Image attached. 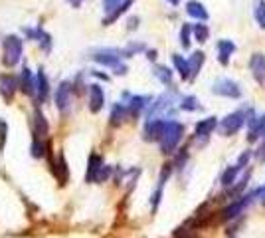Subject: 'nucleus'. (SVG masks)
I'll return each instance as SVG.
<instances>
[{"instance_id": "nucleus-31", "label": "nucleus", "mask_w": 265, "mask_h": 238, "mask_svg": "<svg viewBox=\"0 0 265 238\" xmlns=\"http://www.w3.org/2000/svg\"><path fill=\"white\" fill-rule=\"evenodd\" d=\"M32 155L34 157H42L44 155V145H42V141H38V137H36V141L32 145Z\"/></svg>"}, {"instance_id": "nucleus-27", "label": "nucleus", "mask_w": 265, "mask_h": 238, "mask_svg": "<svg viewBox=\"0 0 265 238\" xmlns=\"http://www.w3.org/2000/svg\"><path fill=\"white\" fill-rule=\"evenodd\" d=\"M192 32H194V36H196L198 42H206L208 36H210V30H208L206 24H196V26L192 28Z\"/></svg>"}, {"instance_id": "nucleus-25", "label": "nucleus", "mask_w": 265, "mask_h": 238, "mask_svg": "<svg viewBox=\"0 0 265 238\" xmlns=\"http://www.w3.org/2000/svg\"><path fill=\"white\" fill-rule=\"evenodd\" d=\"M240 165H234V167H230L224 175H222V184L224 186H230V184H234L236 182V177H238V173H240Z\"/></svg>"}, {"instance_id": "nucleus-15", "label": "nucleus", "mask_w": 265, "mask_h": 238, "mask_svg": "<svg viewBox=\"0 0 265 238\" xmlns=\"http://www.w3.org/2000/svg\"><path fill=\"white\" fill-rule=\"evenodd\" d=\"M101 165H103V161H101V157H99V155H91V157H89V167H87V175H85V178H87L89 182L97 178L99 171L103 169Z\"/></svg>"}, {"instance_id": "nucleus-20", "label": "nucleus", "mask_w": 265, "mask_h": 238, "mask_svg": "<svg viewBox=\"0 0 265 238\" xmlns=\"http://www.w3.org/2000/svg\"><path fill=\"white\" fill-rule=\"evenodd\" d=\"M172 62H174L176 70L180 72V78H182V80H188V78L192 76V74H190V66H188V60H184L182 56L174 54V56H172Z\"/></svg>"}, {"instance_id": "nucleus-32", "label": "nucleus", "mask_w": 265, "mask_h": 238, "mask_svg": "<svg viewBox=\"0 0 265 238\" xmlns=\"http://www.w3.org/2000/svg\"><path fill=\"white\" fill-rule=\"evenodd\" d=\"M6 131H8L6 123H4V121H0V149L4 147V137H6Z\"/></svg>"}, {"instance_id": "nucleus-34", "label": "nucleus", "mask_w": 265, "mask_h": 238, "mask_svg": "<svg viewBox=\"0 0 265 238\" xmlns=\"http://www.w3.org/2000/svg\"><path fill=\"white\" fill-rule=\"evenodd\" d=\"M69 2H71L73 6H79V2H81V0H69Z\"/></svg>"}, {"instance_id": "nucleus-29", "label": "nucleus", "mask_w": 265, "mask_h": 238, "mask_svg": "<svg viewBox=\"0 0 265 238\" xmlns=\"http://www.w3.org/2000/svg\"><path fill=\"white\" fill-rule=\"evenodd\" d=\"M190 32H192V28H190L188 24H184V26H182V30H180V42H182V46H184V48H188V46H190Z\"/></svg>"}, {"instance_id": "nucleus-33", "label": "nucleus", "mask_w": 265, "mask_h": 238, "mask_svg": "<svg viewBox=\"0 0 265 238\" xmlns=\"http://www.w3.org/2000/svg\"><path fill=\"white\" fill-rule=\"evenodd\" d=\"M260 196H262V200H265V186L262 188V190H260Z\"/></svg>"}, {"instance_id": "nucleus-11", "label": "nucleus", "mask_w": 265, "mask_h": 238, "mask_svg": "<svg viewBox=\"0 0 265 238\" xmlns=\"http://www.w3.org/2000/svg\"><path fill=\"white\" fill-rule=\"evenodd\" d=\"M242 125H244V116H242V114H232V116H228V118L222 121V133L232 135V133H236Z\"/></svg>"}, {"instance_id": "nucleus-35", "label": "nucleus", "mask_w": 265, "mask_h": 238, "mask_svg": "<svg viewBox=\"0 0 265 238\" xmlns=\"http://www.w3.org/2000/svg\"><path fill=\"white\" fill-rule=\"evenodd\" d=\"M168 2H170V4H172V6H176V4H178V2H180V0H168Z\"/></svg>"}, {"instance_id": "nucleus-18", "label": "nucleus", "mask_w": 265, "mask_h": 238, "mask_svg": "<svg viewBox=\"0 0 265 238\" xmlns=\"http://www.w3.org/2000/svg\"><path fill=\"white\" fill-rule=\"evenodd\" d=\"M18 86H20V90H22L24 94H32V92H34V78L30 76V70H28V68L22 70Z\"/></svg>"}, {"instance_id": "nucleus-26", "label": "nucleus", "mask_w": 265, "mask_h": 238, "mask_svg": "<svg viewBox=\"0 0 265 238\" xmlns=\"http://www.w3.org/2000/svg\"><path fill=\"white\" fill-rule=\"evenodd\" d=\"M155 76L159 78L162 84H166V86L172 84V72H170L168 68H164V66H157V68H155Z\"/></svg>"}, {"instance_id": "nucleus-22", "label": "nucleus", "mask_w": 265, "mask_h": 238, "mask_svg": "<svg viewBox=\"0 0 265 238\" xmlns=\"http://www.w3.org/2000/svg\"><path fill=\"white\" fill-rule=\"evenodd\" d=\"M34 118H36V137L42 139V137L48 135V121H46L44 114L40 110H36V116Z\"/></svg>"}, {"instance_id": "nucleus-28", "label": "nucleus", "mask_w": 265, "mask_h": 238, "mask_svg": "<svg viewBox=\"0 0 265 238\" xmlns=\"http://www.w3.org/2000/svg\"><path fill=\"white\" fill-rule=\"evenodd\" d=\"M180 108H182V110H186V112H194V110H198L200 106H198V100H196V98L188 96V98H184V100H182Z\"/></svg>"}, {"instance_id": "nucleus-9", "label": "nucleus", "mask_w": 265, "mask_h": 238, "mask_svg": "<svg viewBox=\"0 0 265 238\" xmlns=\"http://www.w3.org/2000/svg\"><path fill=\"white\" fill-rule=\"evenodd\" d=\"M250 68H252L256 80L264 86L265 84V56L264 54H254L252 60H250Z\"/></svg>"}, {"instance_id": "nucleus-13", "label": "nucleus", "mask_w": 265, "mask_h": 238, "mask_svg": "<svg viewBox=\"0 0 265 238\" xmlns=\"http://www.w3.org/2000/svg\"><path fill=\"white\" fill-rule=\"evenodd\" d=\"M248 202H250V198L248 196H244L242 200H236V202H232L222 214H224V218L226 220H230V218H236V216H240L242 212H244V208L248 206Z\"/></svg>"}, {"instance_id": "nucleus-4", "label": "nucleus", "mask_w": 265, "mask_h": 238, "mask_svg": "<svg viewBox=\"0 0 265 238\" xmlns=\"http://www.w3.org/2000/svg\"><path fill=\"white\" fill-rule=\"evenodd\" d=\"M71 92H73V86L69 82H61L59 88L55 90V106L61 114H65L69 110V102H71Z\"/></svg>"}, {"instance_id": "nucleus-10", "label": "nucleus", "mask_w": 265, "mask_h": 238, "mask_svg": "<svg viewBox=\"0 0 265 238\" xmlns=\"http://www.w3.org/2000/svg\"><path fill=\"white\" fill-rule=\"evenodd\" d=\"M16 88H20V86H18V82H16L12 76H0V94H2V98H4L6 102L12 100Z\"/></svg>"}, {"instance_id": "nucleus-3", "label": "nucleus", "mask_w": 265, "mask_h": 238, "mask_svg": "<svg viewBox=\"0 0 265 238\" xmlns=\"http://www.w3.org/2000/svg\"><path fill=\"white\" fill-rule=\"evenodd\" d=\"M131 4H133V0H103V10L109 14L105 20H103L105 26H109L113 20H117Z\"/></svg>"}, {"instance_id": "nucleus-16", "label": "nucleus", "mask_w": 265, "mask_h": 238, "mask_svg": "<svg viewBox=\"0 0 265 238\" xmlns=\"http://www.w3.org/2000/svg\"><path fill=\"white\" fill-rule=\"evenodd\" d=\"M234 50H236V44H234L232 40H220V42H218L220 62H222V64H228V60H230V56L234 54Z\"/></svg>"}, {"instance_id": "nucleus-21", "label": "nucleus", "mask_w": 265, "mask_h": 238, "mask_svg": "<svg viewBox=\"0 0 265 238\" xmlns=\"http://www.w3.org/2000/svg\"><path fill=\"white\" fill-rule=\"evenodd\" d=\"M149 102H151V98H145V96H133V98H131V104H129V114L137 116V114H139Z\"/></svg>"}, {"instance_id": "nucleus-19", "label": "nucleus", "mask_w": 265, "mask_h": 238, "mask_svg": "<svg viewBox=\"0 0 265 238\" xmlns=\"http://www.w3.org/2000/svg\"><path fill=\"white\" fill-rule=\"evenodd\" d=\"M127 116H129V108L117 104V106H113V112H111V123L113 125H121L127 119Z\"/></svg>"}, {"instance_id": "nucleus-6", "label": "nucleus", "mask_w": 265, "mask_h": 238, "mask_svg": "<svg viewBox=\"0 0 265 238\" xmlns=\"http://www.w3.org/2000/svg\"><path fill=\"white\" fill-rule=\"evenodd\" d=\"M34 92H36V100L38 102H46L48 100V94H50V84H48V78L42 70H38V74L34 76Z\"/></svg>"}, {"instance_id": "nucleus-5", "label": "nucleus", "mask_w": 265, "mask_h": 238, "mask_svg": "<svg viewBox=\"0 0 265 238\" xmlns=\"http://www.w3.org/2000/svg\"><path fill=\"white\" fill-rule=\"evenodd\" d=\"M214 94L238 100V98L242 96V90H240V88H238V84H236V82H232V80H220V82H216V84H214Z\"/></svg>"}, {"instance_id": "nucleus-12", "label": "nucleus", "mask_w": 265, "mask_h": 238, "mask_svg": "<svg viewBox=\"0 0 265 238\" xmlns=\"http://www.w3.org/2000/svg\"><path fill=\"white\" fill-rule=\"evenodd\" d=\"M162 131H164V121L162 119H151L147 123V129H145V139L157 141L162 137Z\"/></svg>"}, {"instance_id": "nucleus-30", "label": "nucleus", "mask_w": 265, "mask_h": 238, "mask_svg": "<svg viewBox=\"0 0 265 238\" xmlns=\"http://www.w3.org/2000/svg\"><path fill=\"white\" fill-rule=\"evenodd\" d=\"M256 18H258V22H260V24H262V26L265 28V2H260V4H258Z\"/></svg>"}, {"instance_id": "nucleus-23", "label": "nucleus", "mask_w": 265, "mask_h": 238, "mask_svg": "<svg viewBox=\"0 0 265 238\" xmlns=\"http://www.w3.org/2000/svg\"><path fill=\"white\" fill-rule=\"evenodd\" d=\"M52 171H53V175L59 178V182H61V184L67 180V167H65L63 157H59V161H57V163H53L52 161Z\"/></svg>"}, {"instance_id": "nucleus-7", "label": "nucleus", "mask_w": 265, "mask_h": 238, "mask_svg": "<svg viewBox=\"0 0 265 238\" xmlns=\"http://www.w3.org/2000/svg\"><path fill=\"white\" fill-rule=\"evenodd\" d=\"M93 60L97 62V64H101V66H109V68H119L121 66V52H117V50H101V52H97Z\"/></svg>"}, {"instance_id": "nucleus-1", "label": "nucleus", "mask_w": 265, "mask_h": 238, "mask_svg": "<svg viewBox=\"0 0 265 238\" xmlns=\"http://www.w3.org/2000/svg\"><path fill=\"white\" fill-rule=\"evenodd\" d=\"M184 133V127L178 121H164V131L160 137V149L162 153H172L176 149V145L180 143Z\"/></svg>"}, {"instance_id": "nucleus-8", "label": "nucleus", "mask_w": 265, "mask_h": 238, "mask_svg": "<svg viewBox=\"0 0 265 238\" xmlns=\"http://www.w3.org/2000/svg\"><path fill=\"white\" fill-rule=\"evenodd\" d=\"M103 104H105V96H103L101 86H97V84L89 86V110H91V114L101 112Z\"/></svg>"}, {"instance_id": "nucleus-17", "label": "nucleus", "mask_w": 265, "mask_h": 238, "mask_svg": "<svg viewBox=\"0 0 265 238\" xmlns=\"http://www.w3.org/2000/svg\"><path fill=\"white\" fill-rule=\"evenodd\" d=\"M216 125H218L216 118L202 119L200 123H196V135H198V137H208L214 129H216Z\"/></svg>"}, {"instance_id": "nucleus-2", "label": "nucleus", "mask_w": 265, "mask_h": 238, "mask_svg": "<svg viewBox=\"0 0 265 238\" xmlns=\"http://www.w3.org/2000/svg\"><path fill=\"white\" fill-rule=\"evenodd\" d=\"M22 40L18 38V36H6V40H4V66H8V68H12V66H16L20 58H22Z\"/></svg>"}, {"instance_id": "nucleus-24", "label": "nucleus", "mask_w": 265, "mask_h": 238, "mask_svg": "<svg viewBox=\"0 0 265 238\" xmlns=\"http://www.w3.org/2000/svg\"><path fill=\"white\" fill-rule=\"evenodd\" d=\"M202 64H204V54H202V52H194V54L190 56V60H188V66H190V74H192V76H196V74L200 72Z\"/></svg>"}, {"instance_id": "nucleus-14", "label": "nucleus", "mask_w": 265, "mask_h": 238, "mask_svg": "<svg viewBox=\"0 0 265 238\" xmlns=\"http://www.w3.org/2000/svg\"><path fill=\"white\" fill-rule=\"evenodd\" d=\"M186 12L192 16V18H196V20H208V12H206V8L200 4V2H196V0H190L188 4H186Z\"/></svg>"}]
</instances>
